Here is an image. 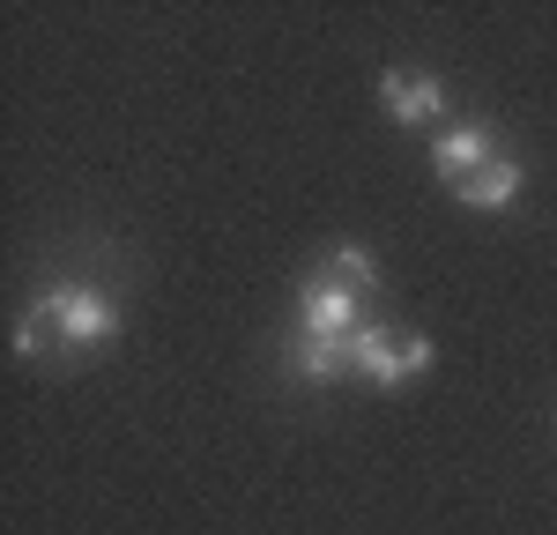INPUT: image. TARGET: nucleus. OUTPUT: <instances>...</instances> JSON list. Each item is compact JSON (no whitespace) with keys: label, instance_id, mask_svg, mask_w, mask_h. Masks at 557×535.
<instances>
[{"label":"nucleus","instance_id":"1","mask_svg":"<svg viewBox=\"0 0 557 535\" xmlns=\"http://www.w3.org/2000/svg\"><path fill=\"white\" fill-rule=\"evenodd\" d=\"M120 335V298L97 283H45L30 312L15 320V357L23 364H75Z\"/></svg>","mask_w":557,"mask_h":535},{"label":"nucleus","instance_id":"2","mask_svg":"<svg viewBox=\"0 0 557 535\" xmlns=\"http://www.w3.org/2000/svg\"><path fill=\"white\" fill-rule=\"evenodd\" d=\"M431 335H409V327H380V320H364L357 327V372L372 380V387H401V380H417L431 372Z\"/></svg>","mask_w":557,"mask_h":535},{"label":"nucleus","instance_id":"3","mask_svg":"<svg viewBox=\"0 0 557 535\" xmlns=\"http://www.w3.org/2000/svg\"><path fill=\"white\" fill-rule=\"evenodd\" d=\"M298 335H357L364 327V290H349V283H335L327 268H305L298 283V320H290Z\"/></svg>","mask_w":557,"mask_h":535},{"label":"nucleus","instance_id":"4","mask_svg":"<svg viewBox=\"0 0 557 535\" xmlns=\"http://www.w3.org/2000/svg\"><path fill=\"white\" fill-rule=\"evenodd\" d=\"M491 157H498V134L483 127V120H469V127H446L438 141H431V172H438V186H446V194H461V186H469V178L483 172Z\"/></svg>","mask_w":557,"mask_h":535},{"label":"nucleus","instance_id":"5","mask_svg":"<svg viewBox=\"0 0 557 535\" xmlns=\"http://www.w3.org/2000/svg\"><path fill=\"white\" fill-rule=\"evenodd\" d=\"M380 104H386V120L424 127V120L446 112V83H438L431 67H386V75H380Z\"/></svg>","mask_w":557,"mask_h":535},{"label":"nucleus","instance_id":"6","mask_svg":"<svg viewBox=\"0 0 557 535\" xmlns=\"http://www.w3.org/2000/svg\"><path fill=\"white\" fill-rule=\"evenodd\" d=\"M283 364H290V380H305V387H320V380H343V372H357V335H298L290 327V343H283Z\"/></svg>","mask_w":557,"mask_h":535},{"label":"nucleus","instance_id":"7","mask_svg":"<svg viewBox=\"0 0 557 535\" xmlns=\"http://www.w3.org/2000/svg\"><path fill=\"white\" fill-rule=\"evenodd\" d=\"M513 194H520V157L498 149V157H491V164H483L454 201H469V209H513Z\"/></svg>","mask_w":557,"mask_h":535},{"label":"nucleus","instance_id":"8","mask_svg":"<svg viewBox=\"0 0 557 535\" xmlns=\"http://www.w3.org/2000/svg\"><path fill=\"white\" fill-rule=\"evenodd\" d=\"M320 268H327L335 283H349V290H364V298L380 290V261H372V246H335Z\"/></svg>","mask_w":557,"mask_h":535}]
</instances>
